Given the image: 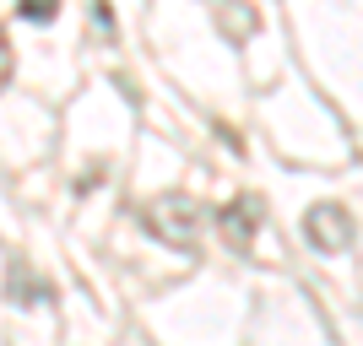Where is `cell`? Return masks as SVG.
I'll return each instance as SVG.
<instances>
[{
    "label": "cell",
    "mask_w": 363,
    "mask_h": 346,
    "mask_svg": "<svg viewBox=\"0 0 363 346\" xmlns=\"http://www.w3.org/2000/svg\"><path fill=\"white\" fill-rule=\"evenodd\" d=\"M147 227L163 243H174V249H196V238H201V206H196V200H184V195H157L147 206Z\"/></svg>",
    "instance_id": "cell-1"
},
{
    "label": "cell",
    "mask_w": 363,
    "mask_h": 346,
    "mask_svg": "<svg viewBox=\"0 0 363 346\" xmlns=\"http://www.w3.org/2000/svg\"><path fill=\"white\" fill-rule=\"evenodd\" d=\"M303 233H309V243H315V249L342 255V249L352 243V217H347L342 206H331V200H325V206H315L309 217H303Z\"/></svg>",
    "instance_id": "cell-2"
},
{
    "label": "cell",
    "mask_w": 363,
    "mask_h": 346,
    "mask_svg": "<svg viewBox=\"0 0 363 346\" xmlns=\"http://www.w3.org/2000/svg\"><path fill=\"white\" fill-rule=\"evenodd\" d=\"M217 222H223V238L233 243V249H250L255 233H260V200L255 195H239L223 217H217Z\"/></svg>",
    "instance_id": "cell-3"
},
{
    "label": "cell",
    "mask_w": 363,
    "mask_h": 346,
    "mask_svg": "<svg viewBox=\"0 0 363 346\" xmlns=\"http://www.w3.org/2000/svg\"><path fill=\"white\" fill-rule=\"evenodd\" d=\"M217 11H223V33L239 44L244 33H255V11H244L239 0H217Z\"/></svg>",
    "instance_id": "cell-4"
},
{
    "label": "cell",
    "mask_w": 363,
    "mask_h": 346,
    "mask_svg": "<svg viewBox=\"0 0 363 346\" xmlns=\"http://www.w3.org/2000/svg\"><path fill=\"white\" fill-rule=\"evenodd\" d=\"M16 11L28 16V22H55V11H60V0H16Z\"/></svg>",
    "instance_id": "cell-5"
},
{
    "label": "cell",
    "mask_w": 363,
    "mask_h": 346,
    "mask_svg": "<svg viewBox=\"0 0 363 346\" xmlns=\"http://www.w3.org/2000/svg\"><path fill=\"white\" fill-rule=\"evenodd\" d=\"M6 81H11V38L0 33V87H6Z\"/></svg>",
    "instance_id": "cell-6"
}]
</instances>
